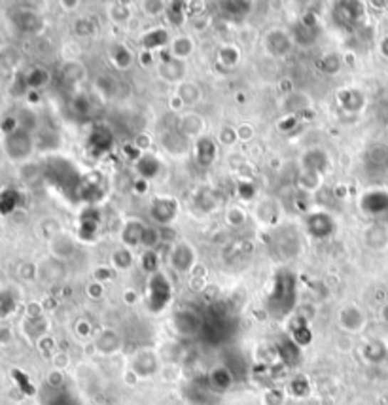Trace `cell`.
<instances>
[{
  "label": "cell",
  "instance_id": "7a4b0ae2",
  "mask_svg": "<svg viewBox=\"0 0 388 405\" xmlns=\"http://www.w3.org/2000/svg\"><path fill=\"white\" fill-rule=\"evenodd\" d=\"M294 303V278L290 273H280L277 277V283H275V288H273L271 294V301L275 307H280V315H284L283 309V300Z\"/></svg>",
  "mask_w": 388,
  "mask_h": 405
},
{
  "label": "cell",
  "instance_id": "8fae6325",
  "mask_svg": "<svg viewBox=\"0 0 388 405\" xmlns=\"http://www.w3.org/2000/svg\"><path fill=\"white\" fill-rule=\"evenodd\" d=\"M46 405H76V401H74L68 394H63V392H53V394L46 400Z\"/></svg>",
  "mask_w": 388,
  "mask_h": 405
},
{
  "label": "cell",
  "instance_id": "5bb4252c",
  "mask_svg": "<svg viewBox=\"0 0 388 405\" xmlns=\"http://www.w3.org/2000/svg\"><path fill=\"white\" fill-rule=\"evenodd\" d=\"M383 318L388 322V307H384V311H383Z\"/></svg>",
  "mask_w": 388,
  "mask_h": 405
},
{
  "label": "cell",
  "instance_id": "3957f363",
  "mask_svg": "<svg viewBox=\"0 0 388 405\" xmlns=\"http://www.w3.org/2000/svg\"><path fill=\"white\" fill-rule=\"evenodd\" d=\"M171 298V290L167 284L163 275H155L150 283V305L154 311H159L167 305V301Z\"/></svg>",
  "mask_w": 388,
  "mask_h": 405
},
{
  "label": "cell",
  "instance_id": "4fadbf2b",
  "mask_svg": "<svg viewBox=\"0 0 388 405\" xmlns=\"http://www.w3.org/2000/svg\"><path fill=\"white\" fill-rule=\"evenodd\" d=\"M157 38H167V33H155V34H152V36H148L146 38V46H150V48H154V46H159V44H163V42H159Z\"/></svg>",
  "mask_w": 388,
  "mask_h": 405
},
{
  "label": "cell",
  "instance_id": "6da1fadb",
  "mask_svg": "<svg viewBox=\"0 0 388 405\" xmlns=\"http://www.w3.org/2000/svg\"><path fill=\"white\" fill-rule=\"evenodd\" d=\"M4 152L6 156L14 159V162H23L31 156L33 152V137L28 133V129L17 127L11 133L4 135Z\"/></svg>",
  "mask_w": 388,
  "mask_h": 405
},
{
  "label": "cell",
  "instance_id": "277c9868",
  "mask_svg": "<svg viewBox=\"0 0 388 405\" xmlns=\"http://www.w3.org/2000/svg\"><path fill=\"white\" fill-rule=\"evenodd\" d=\"M14 25H16L19 31H25V33H34L40 28V19L38 16H34L33 11L21 10L17 11L14 16Z\"/></svg>",
  "mask_w": 388,
  "mask_h": 405
},
{
  "label": "cell",
  "instance_id": "ba28073f",
  "mask_svg": "<svg viewBox=\"0 0 388 405\" xmlns=\"http://www.w3.org/2000/svg\"><path fill=\"white\" fill-rule=\"evenodd\" d=\"M211 381H212V384L216 386V389H220V390L228 389L229 386V372L228 369H216V372L212 373Z\"/></svg>",
  "mask_w": 388,
  "mask_h": 405
},
{
  "label": "cell",
  "instance_id": "30bf717a",
  "mask_svg": "<svg viewBox=\"0 0 388 405\" xmlns=\"http://www.w3.org/2000/svg\"><path fill=\"white\" fill-rule=\"evenodd\" d=\"M199 162L201 163H209L214 156V144H212L211 140H201L199 142Z\"/></svg>",
  "mask_w": 388,
  "mask_h": 405
},
{
  "label": "cell",
  "instance_id": "8992f818",
  "mask_svg": "<svg viewBox=\"0 0 388 405\" xmlns=\"http://www.w3.org/2000/svg\"><path fill=\"white\" fill-rule=\"evenodd\" d=\"M17 206L16 189H4L0 194V214H10Z\"/></svg>",
  "mask_w": 388,
  "mask_h": 405
},
{
  "label": "cell",
  "instance_id": "52a82bcc",
  "mask_svg": "<svg viewBox=\"0 0 388 405\" xmlns=\"http://www.w3.org/2000/svg\"><path fill=\"white\" fill-rule=\"evenodd\" d=\"M343 324L349 327V330H358V327L364 324V317H362L358 311H355V309H349V311H345L343 315Z\"/></svg>",
  "mask_w": 388,
  "mask_h": 405
},
{
  "label": "cell",
  "instance_id": "5b68a950",
  "mask_svg": "<svg viewBox=\"0 0 388 405\" xmlns=\"http://www.w3.org/2000/svg\"><path fill=\"white\" fill-rule=\"evenodd\" d=\"M110 144H112V137L106 129H97V131L91 135V148H93V150L105 152L110 148Z\"/></svg>",
  "mask_w": 388,
  "mask_h": 405
},
{
  "label": "cell",
  "instance_id": "7c38bea8",
  "mask_svg": "<svg viewBox=\"0 0 388 405\" xmlns=\"http://www.w3.org/2000/svg\"><path fill=\"white\" fill-rule=\"evenodd\" d=\"M46 82V73L40 68H34L33 73L27 76V85L28 88H40Z\"/></svg>",
  "mask_w": 388,
  "mask_h": 405
},
{
  "label": "cell",
  "instance_id": "9c48e42d",
  "mask_svg": "<svg viewBox=\"0 0 388 405\" xmlns=\"http://www.w3.org/2000/svg\"><path fill=\"white\" fill-rule=\"evenodd\" d=\"M14 309H16V300L8 294L0 295V318L10 317Z\"/></svg>",
  "mask_w": 388,
  "mask_h": 405
}]
</instances>
